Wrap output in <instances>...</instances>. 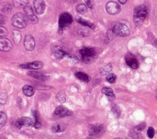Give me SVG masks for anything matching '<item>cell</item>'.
I'll use <instances>...</instances> for the list:
<instances>
[{"label":"cell","instance_id":"1","mask_svg":"<svg viewBox=\"0 0 157 139\" xmlns=\"http://www.w3.org/2000/svg\"><path fill=\"white\" fill-rule=\"evenodd\" d=\"M148 15V9L145 5H139L134 10V21L136 24L143 23Z\"/></svg>","mask_w":157,"mask_h":139},{"label":"cell","instance_id":"2","mask_svg":"<svg viewBox=\"0 0 157 139\" xmlns=\"http://www.w3.org/2000/svg\"><path fill=\"white\" fill-rule=\"evenodd\" d=\"M27 21L26 15L22 12L16 13L12 18V25L19 29L25 28L27 25Z\"/></svg>","mask_w":157,"mask_h":139},{"label":"cell","instance_id":"3","mask_svg":"<svg viewBox=\"0 0 157 139\" xmlns=\"http://www.w3.org/2000/svg\"><path fill=\"white\" fill-rule=\"evenodd\" d=\"M72 22V15L67 12L63 13L59 17L58 31L62 33L65 29L69 27Z\"/></svg>","mask_w":157,"mask_h":139},{"label":"cell","instance_id":"4","mask_svg":"<svg viewBox=\"0 0 157 139\" xmlns=\"http://www.w3.org/2000/svg\"><path fill=\"white\" fill-rule=\"evenodd\" d=\"M82 60L86 63H90L92 61L96 55V51L93 48L82 47L80 51Z\"/></svg>","mask_w":157,"mask_h":139},{"label":"cell","instance_id":"5","mask_svg":"<svg viewBox=\"0 0 157 139\" xmlns=\"http://www.w3.org/2000/svg\"><path fill=\"white\" fill-rule=\"evenodd\" d=\"M114 34L119 37H125L130 35V30L129 27L124 24L118 23L113 28Z\"/></svg>","mask_w":157,"mask_h":139},{"label":"cell","instance_id":"6","mask_svg":"<svg viewBox=\"0 0 157 139\" xmlns=\"http://www.w3.org/2000/svg\"><path fill=\"white\" fill-rule=\"evenodd\" d=\"M106 9L109 14L116 15L120 12L121 8L120 6L117 3L113 1H111L106 4Z\"/></svg>","mask_w":157,"mask_h":139},{"label":"cell","instance_id":"7","mask_svg":"<svg viewBox=\"0 0 157 139\" xmlns=\"http://www.w3.org/2000/svg\"><path fill=\"white\" fill-rule=\"evenodd\" d=\"M24 8L25 15H26L28 21L32 24H37L38 22V19H37V17L34 15V11H33V9L31 6L27 5Z\"/></svg>","mask_w":157,"mask_h":139},{"label":"cell","instance_id":"8","mask_svg":"<svg viewBox=\"0 0 157 139\" xmlns=\"http://www.w3.org/2000/svg\"><path fill=\"white\" fill-rule=\"evenodd\" d=\"M34 122L30 117H22L18 118L15 122V127L17 129H21L22 126L30 127L33 126Z\"/></svg>","mask_w":157,"mask_h":139},{"label":"cell","instance_id":"9","mask_svg":"<svg viewBox=\"0 0 157 139\" xmlns=\"http://www.w3.org/2000/svg\"><path fill=\"white\" fill-rule=\"evenodd\" d=\"M104 132V127L103 125L96 124L89 128V134L91 137H98Z\"/></svg>","mask_w":157,"mask_h":139},{"label":"cell","instance_id":"10","mask_svg":"<svg viewBox=\"0 0 157 139\" xmlns=\"http://www.w3.org/2000/svg\"><path fill=\"white\" fill-rule=\"evenodd\" d=\"M125 62L127 65L132 69L138 68L139 63L134 55L131 53H128L125 56Z\"/></svg>","mask_w":157,"mask_h":139},{"label":"cell","instance_id":"11","mask_svg":"<svg viewBox=\"0 0 157 139\" xmlns=\"http://www.w3.org/2000/svg\"><path fill=\"white\" fill-rule=\"evenodd\" d=\"M72 112L70 110L62 106H59L56 107V108L54 111V115L58 118H62V117L70 116Z\"/></svg>","mask_w":157,"mask_h":139},{"label":"cell","instance_id":"12","mask_svg":"<svg viewBox=\"0 0 157 139\" xmlns=\"http://www.w3.org/2000/svg\"><path fill=\"white\" fill-rule=\"evenodd\" d=\"M36 43L34 37L30 34L25 36L24 39V46L27 50L32 51L35 47Z\"/></svg>","mask_w":157,"mask_h":139},{"label":"cell","instance_id":"13","mask_svg":"<svg viewBox=\"0 0 157 139\" xmlns=\"http://www.w3.org/2000/svg\"><path fill=\"white\" fill-rule=\"evenodd\" d=\"M33 5L34 10L37 14L41 15L44 13L46 9L44 0H34Z\"/></svg>","mask_w":157,"mask_h":139},{"label":"cell","instance_id":"14","mask_svg":"<svg viewBox=\"0 0 157 139\" xmlns=\"http://www.w3.org/2000/svg\"><path fill=\"white\" fill-rule=\"evenodd\" d=\"M12 44L7 38H0V50L3 52L10 51L12 49Z\"/></svg>","mask_w":157,"mask_h":139},{"label":"cell","instance_id":"15","mask_svg":"<svg viewBox=\"0 0 157 139\" xmlns=\"http://www.w3.org/2000/svg\"><path fill=\"white\" fill-rule=\"evenodd\" d=\"M52 53L57 59H62L65 56L66 52L63 49L59 46H54L52 47Z\"/></svg>","mask_w":157,"mask_h":139},{"label":"cell","instance_id":"16","mask_svg":"<svg viewBox=\"0 0 157 139\" xmlns=\"http://www.w3.org/2000/svg\"><path fill=\"white\" fill-rule=\"evenodd\" d=\"M20 67L24 69H41L43 67V64L41 62H34L22 64L21 65H20Z\"/></svg>","mask_w":157,"mask_h":139},{"label":"cell","instance_id":"17","mask_svg":"<svg viewBox=\"0 0 157 139\" xmlns=\"http://www.w3.org/2000/svg\"><path fill=\"white\" fill-rule=\"evenodd\" d=\"M28 75L34 78L37 79V80L42 81H46L49 78V77L46 76L44 74H42L41 72H38L30 71L28 73Z\"/></svg>","mask_w":157,"mask_h":139},{"label":"cell","instance_id":"18","mask_svg":"<svg viewBox=\"0 0 157 139\" xmlns=\"http://www.w3.org/2000/svg\"><path fill=\"white\" fill-rule=\"evenodd\" d=\"M75 76L77 79H78V80H80V81L86 82V83L90 81V77L87 74H85V72H81V71L75 72Z\"/></svg>","mask_w":157,"mask_h":139},{"label":"cell","instance_id":"19","mask_svg":"<svg viewBox=\"0 0 157 139\" xmlns=\"http://www.w3.org/2000/svg\"><path fill=\"white\" fill-rule=\"evenodd\" d=\"M77 22L80 24L85 27H88L92 30H95V25L93 23L88 21H87V20L83 18H81V17H78L77 18Z\"/></svg>","mask_w":157,"mask_h":139},{"label":"cell","instance_id":"20","mask_svg":"<svg viewBox=\"0 0 157 139\" xmlns=\"http://www.w3.org/2000/svg\"><path fill=\"white\" fill-rule=\"evenodd\" d=\"M66 129V127L62 123H55L53 125L52 127V132L55 133H58V132H63Z\"/></svg>","mask_w":157,"mask_h":139},{"label":"cell","instance_id":"21","mask_svg":"<svg viewBox=\"0 0 157 139\" xmlns=\"http://www.w3.org/2000/svg\"><path fill=\"white\" fill-rule=\"evenodd\" d=\"M13 5L17 8H24L25 6L28 5V0H12Z\"/></svg>","mask_w":157,"mask_h":139},{"label":"cell","instance_id":"22","mask_svg":"<svg viewBox=\"0 0 157 139\" xmlns=\"http://www.w3.org/2000/svg\"><path fill=\"white\" fill-rule=\"evenodd\" d=\"M12 36L14 38V41L15 44H18L21 41L22 39V34L21 32L17 30H14L12 31Z\"/></svg>","mask_w":157,"mask_h":139},{"label":"cell","instance_id":"23","mask_svg":"<svg viewBox=\"0 0 157 139\" xmlns=\"http://www.w3.org/2000/svg\"><path fill=\"white\" fill-rule=\"evenodd\" d=\"M22 90L24 94L28 97H31L34 94L33 88L30 85H25L23 87Z\"/></svg>","mask_w":157,"mask_h":139},{"label":"cell","instance_id":"24","mask_svg":"<svg viewBox=\"0 0 157 139\" xmlns=\"http://www.w3.org/2000/svg\"><path fill=\"white\" fill-rule=\"evenodd\" d=\"M33 115L34 116V124H33V127H34L36 129H38L39 128L41 127V123L39 121V118L38 116V114L36 110L33 111Z\"/></svg>","mask_w":157,"mask_h":139},{"label":"cell","instance_id":"25","mask_svg":"<svg viewBox=\"0 0 157 139\" xmlns=\"http://www.w3.org/2000/svg\"><path fill=\"white\" fill-rule=\"evenodd\" d=\"M7 115L5 112L0 111V129H2L6 123Z\"/></svg>","mask_w":157,"mask_h":139},{"label":"cell","instance_id":"26","mask_svg":"<svg viewBox=\"0 0 157 139\" xmlns=\"http://www.w3.org/2000/svg\"><path fill=\"white\" fill-rule=\"evenodd\" d=\"M112 70V66L111 64H108L104 66H103L100 69V74L102 75H105L108 74Z\"/></svg>","mask_w":157,"mask_h":139},{"label":"cell","instance_id":"27","mask_svg":"<svg viewBox=\"0 0 157 139\" xmlns=\"http://www.w3.org/2000/svg\"><path fill=\"white\" fill-rule=\"evenodd\" d=\"M0 9L4 13H9L12 10V6L9 3H4L1 5Z\"/></svg>","mask_w":157,"mask_h":139},{"label":"cell","instance_id":"28","mask_svg":"<svg viewBox=\"0 0 157 139\" xmlns=\"http://www.w3.org/2000/svg\"><path fill=\"white\" fill-rule=\"evenodd\" d=\"M56 100L60 103H65L66 101V95L64 91H60L56 95Z\"/></svg>","mask_w":157,"mask_h":139},{"label":"cell","instance_id":"29","mask_svg":"<svg viewBox=\"0 0 157 139\" xmlns=\"http://www.w3.org/2000/svg\"><path fill=\"white\" fill-rule=\"evenodd\" d=\"M102 93L104 94H106L107 96L111 97H114L115 95H114V91L112 88H107V87H104L101 90Z\"/></svg>","mask_w":157,"mask_h":139},{"label":"cell","instance_id":"30","mask_svg":"<svg viewBox=\"0 0 157 139\" xmlns=\"http://www.w3.org/2000/svg\"><path fill=\"white\" fill-rule=\"evenodd\" d=\"M65 56L66 57V58L68 59V60L70 61L72 63L76 64V63H78V59L77 57L76 56H75V55L68 54V53H66Z\"/></svg>","mask_w":157,"mask_h":139},{"label":"cell","instance_id":"31","mask_svg":"<svg viewBox=\"0 0 157 139\" xmlns=\"http://www.w3.org/2000/svg\"><path fill=\"white\" fill-rule=\"evenodd\" d=\"M76 10L79 13H85L87 11V6L84 4H80L77 6Z\"/></svg>","mask_w":157,"mask_h":139},{"label":"cell","instance_id":"32","mask_svg":"<svg viewBox=\"0 0 157 139\" xmlns=\"http://www.w3.org/2000/svg\"><path fill=\"white\" fill-rule=\"evenodd\" d=\"M106 79V81L108 82L109 84H114L116 81L117 77L114 74H110L107 76Z\"/></svg>","mask_w":157,"mask_h":139},{"label":"cell","instance_id":"33","mask_svg":"<svg viewBox=\"0 0 157 139\" xmlns=\"http://www.w3.org/2000/svg\"><path fill=\"white\" fill-rule=\"evenodd\" d=\"M78 34H79L82 37H87L89 35V31L87 30L86 29L84 28H80L78 29L77 31Z\"/></svg>","mask_w":157,"mask_h":139},{"label":"cell","instance_id":"34","mask_svg":"<svg viewBox=\"0 0 157 139\" xmlns=\"http://www.w3.org/2000/svg\"><path fill=\"white\" fill-rule=\"evenodd\" d=\"M8 101V96L5 93H0V104H5Z\"/></svg>","mask_w":157,"mask_h":139},{"label":"cell","instance_id":"35","mask_svg":"<svg viewBox=\"0 0 157 139\" xmlns=\"http://www.w3.org/2000/svg\"><path fill=\"white\" fill-rule=\"evenodd\" d=\"M8 32L6 28L0 25V37H3L8 35Z\"/></svg>","mask_w":157,"mask_h":139},{"label":"cell","instance_id":"36","mask_svg":"<svg viewBox=\"0 0 157 139\" xmlns=\"http://www.w3.org/2000/svg\"><path fill=\"white\" fill-rule=\"evenodd\" d=\"M147 136L149 138H152L153 137L154 135H155V130L152 127H149L148 130H147Z\"/></svg>","mask_w":157,"mask_h":139},{"label":"cell","instance_id":"37","mask_svg":"<svg viewBox=\"0 0 157 139\" xmlns=\"http://www.w3.org/2000/svg\"><path fill=\"white\" fill-rule=\"evenodd\" d=\"M146 127V124L144 123H141L139 125H137L136 128H135V131L136 132H141L142 130H143Z\"/></svg>","mask_w":157,"mask_h":139},{"label":"cell","instance_id":"38","mask_svg":"<svg viewBox=\"0 0 157 139\" xmlns=\"http://www.w3.org/2000/svg\"><path fill=\"white\" fill-rule=\"evenodd\" d=\"M6 22V17L5 15L0 14V25H4Z\"/></svg>","mask_w":157,"mask_h":139},{"label":"cell","instance_id":"39","mask_svg":"<svg viewBox=\"0 0 157 139\" xmlns=\"http://www.w3.org/2000/svg\"><path fill=\"white\" fill-rule=\"evenodd\" d=\"M85 4H86V6H87V8H88L90 9H92L93 6L91 4V0H85Z\"/></svg>","mask_w":157,"mask_h":139},{"label":"cell","instance_id":"40","mask_svg":"<svg viewBox=\"0 0 157 139\" xmlns=\"http://www.w3.org/2000/svg\"><path fill=\"white\" fill-rule=\"evenodd\" d=\"M127 1H128V0H118V2H119L120 3H121L122 5L125 4L127 2Z\"/></svg>","mask_w":157,"mask_h":139},{"label":"cell","instance_id":"41","mask_svg":"<svg viewBox=\"0 0 157 139\" xmlns=\"http://www.w3.org/2000/svg\"><path fill=\"white\" fill-rule=\"evenodd\" d=\"M73 1H74V2H77V0H73Z\"/></svg>","mask_w":157,"mask_h":139}]
</instances>
